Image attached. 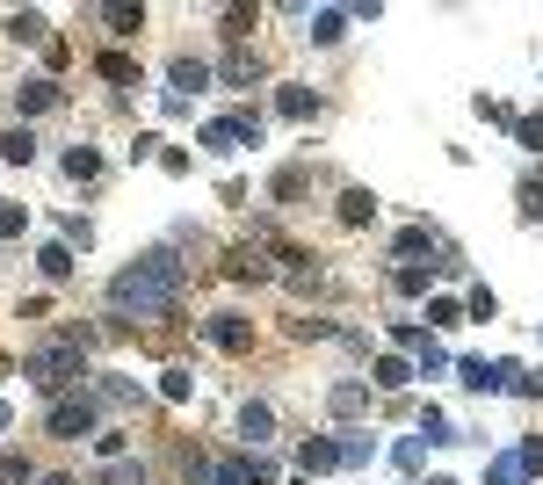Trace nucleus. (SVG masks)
<instances>
[{
    "instance_id": "1",
    "label": "nucleus",
    "mask_w": 543,
    "mask_h": 485,
    "mask_svg": "<svg viewBox=\"0 0 543 485\" xmlns=\"http://www.w3.org/2000/svg\"><path fill=\"white\" fill-rule=\"evenodd\" d=\"M174 305H181V261L167 247H153L109 283V312H124V319H167Z\"/></svg>"
},
{
    "instance_id": "2",
    "label": "nucleus",
    "mask_w": 543,
    "mask_h": 485,
    "mask_svg": "<svg viewBox=\"0 0 543 485\" xmlns=\"http://www.w3.org/2000/svg\"><path fill=\"white\" fill-rule=\"evenodd\" d=\"M80 348H87V333H66V341L29 348L22 355V377L37 384V391H66V384H80Z\"/></svg>"
},
{
    "instance_id": "3",
    "label": "nucleus",
    "mask_w": 543,
    "mask_h": 485,
    "mask_svg": "<svg viewBox=\"0 0 543 485\" xmlns=\"http://www.w3.org/2000/svg\"><path fill=\"white\" fill-rule=\"evenodd\" d=\"M239 145H261V109H232L203 124V153H239Z\"/></svg>"
},
{
    "instance_id": "4",
    "label": "nucleus",
    "mask_w": 543,
    "mask_h": 485,
    "mask_svg": "<svg viewBox=\"0 0 543 485\" xmlns=\"http://www.w3.org/2000/svg\"><path fill=\"white\" fill-rule=\"evenodd\" d=\"M95 399L87 391H73V399H51V413H44V428L58 435V442H80V435H95Z\"/></svg>"
},
{
    "instance_id": "5",
    "label": "nucleus",
    "mask_w": 543,
    "mask_h": 485,
    "mask_svg": "<svg viewBox=\"0 0 543 485\" xmlns=\"http://www.w3.org/2000/svg\"><path fill=\"white\" fill-rule=\"evenodd\" d=\"M391 254H399V261H420V254H442V268H449V276H457V268H464L457 254H449V239H442L435 225H406L399 239H391Z\"/></svg>"
},
{
    "instance_id": "6",
    "label": "nucleus",
    "mask_w": 543,
    "mask_h": 485,
    "mask_svg": "<svg viewBox=\"0 0 543 485\" xmlns=\"http://www.w3.org/2000/svg\"><path fill=\"white\" fill-rule=\"evenodd\" d=\"M464 391H507V377H515V362H486V355H464L457 362Z\"/></svg>"
},
{
    "instance_id": "7",
    "label": "nucleus",
    "mask_w": 543,
    "mask_h": 485,
    "mask_svg": "<svg viewBox=\"0 0 543 485\" xmlns=\"http://www.w3.org/2000/svg\"><path fill=\"white\" fill-rule=\"evenodd\" d=\"M203 333H210V348H225V355H247V348H254V326L239 319V312H218Z\"/></svg>"
},
{
    "instance_id": "8",
    "label": "nucleus",
    "mask_w": 543,
    "mask_h": 485,
    "mask_svg": "<svg viewBox=\"0 0 543 485\" xmlns=\"http://www.w3.org/2000/svg\"><path fill=\"white\" fill-rule=\"evenodd\" d=\"M167 80H174V102H189V87H210V66L203 58H174Z\"/></svg>"
},
{
    "instance_id": "9",
    "label": "nucleus",
    "mask_w": 543,
    "mask_h": 485,
    "mask_svg": "<svg viewBox=\"0 0 543 485\" xmlns=\"http://www.w3.org/2000/svg\"><path fill=\"white\" fill-rule=\"evenodd\" d=\"M218 80H225V87H254V80H261V58H254L247 44H239V51L225 58V66H218Z\"/></svg>"
},
{
    "instance_id": "10",
    "label": "nucleus",
    "mask_w": 543,
    "mask_h": 485,
    "mask_svg": "<svg viewBox=\"0 0 543 485\" xmlns=\"http://www.w3.org/2000/svg\"><path fill=\"white\" fill-rule=\"evenodd\" d=\"M15 109H22V116L58 109V80H22V87H15Z\"/></svg>"
},
{
    "instance_id": "11",
    "label": "nucleus",
    "mask_w": 543,
    "mask_h": 485,
    "mask_svg": "<svg viewBox=\"0 0 543 485\" xmlns=\"http://www.w3.org/2000/svg\"><path fill=\"white\" fill-rule=\"evenodd\" d=\"M239 435H247V442H268V435H276V413H268L261 399H247V406H239Z\"/></svg>"
},
{
    "instance_id": "12",
    "label": "nucleus",
    "mask_w": 543,
    "mask_h": 485,
    "mask_svg": "<svg viewBox=\"0 0 543 485\" xmlns=\"http://www.w3.org/2000/svg\"><path fill=\"white\" fill-rule=\"evenodd\" d=\"M297 464H305V478H312V471H334V464H341V442H326V435H312L305 449H297Z\"/></svg>"
},
{
    "instance_id": "13",
    "label": "nucleus",
    "mask_w": 543,
    "mask_h": 485,
    "mask_svg": "<svg viewBox=\"0 0 543 485\" xmlns=\"http://www.w3.org/2000/svg\"><path fill=\"white\" fill-rule=\"evenodd\" d=\"M326 406H334V413H341V420H355V413H362V406H370V391H362V384H355V377H341V384H334V391H326Z\"/></svg>"
},
{
    "instance_id": "14",
    "label": "nucleus",
    "mask_w": 543,
    "mask_h": 485,
    "mask_svg": "<svg viewBox=\"0 0 543 485\" xmlns=\"http://www.w3.org/2000/svg\"><path fill=\"white\" fill-rule=\"evenodd\" d=\"M225 268H232L239 283H261V276H276V268H268V254H261V247H239V254H232Z\"/></svg>"
},
{
    "instance_id": "15",
    "label": "nucleus",
    "mask_w": 543,
    "mask_h": 485,
    "mask_svg": "<svg viewBox=\"0 0 543 485\" xmlns=\"http://www.w3.org/2000/svg\"><path fill=\"white\" fill-rule=\"evenodd\" d=\"M8 37H15V44H44V37H51V22H44L37 8H22V15H8Z\"/></svg>"
},
{
    "instance_id": "16",
    "label": "nucleus",
    "mask_w": 543,
    "mask_h": 485,
    "mask_svg": "<svg viewBox=\"0 0 543 485\" xmlns=\"http://www.w3.org/2000/svg\"><path fill=\"white\" fill-rule=\"evenodd\" d=\"M377 218V196L370 189H341V225H370Z\"/></svg>"
},
{
    "instance_id": "17",
    "label": "nucleus",
    "mask_w": 543,
    "mask_h": 485,
    "mask_svg": "<svg viewBox=\"0 0 543 485\" xmlns=\"http://www.w3.org/2000/svg\"><path fill=\"white\" fill-rule=\"evenodd\" d=\"M37 268H44L51 283H66V276H73V247H66V239H51V247L37 254Z\"/></svg>"
},
{
    "instance_id": "18",
    "label": "nucleus",
    "mask_w": 543,
    "mask_h": 485,
    "mask_svg": "<svg viewBox=\"0 0 543 485\" xmlns=\"http://www.w3.org/2000/svg\"><path fill=\"white\" fill-rule=\"evenodd\" d=\"M102 22H109V37H138V29H145V8H124V0H116V8H102Z\"/></svg>"
},
{
    "instance_id": "19",
    "label": "nucleus",
    "mask_w": 543,
    "mask_h": 485,
    "mask_svg": "<svg viewBox=\"0 0 543 485\" xmlns=\"http://www.w3.org/2000/svg\"><path fill=\"white\" fill-rule=\"evenodd\" d=\"M95 73H102V80H116V87H138V66H131L124 51H102V58H95Z\"/></svg>"
},
{
    "instance_id": "20",
    "label": "nucleus",
    "mask_w": 543,
    "mask_h": 485,
    "mask_svg": "<svg viewBox=\"0 0 543 485\" xmlns=\"http://www.w3.org/2000/svg\"><path fill=\"white\" fill-rule=\"evenodd\" d=\"M0 160H15V167H29V160H37V138H29V131L15 124L8 138H0Z\"/></svg>"
},
{
    "instance_id": "21",
    "label": "nucleus",
    "mask_w": 543,
    "mask_h": 485,
    "mask_svg": "<svg viewBox=\"0 0 543 485\" xmlns=\"http://www.w3.org/2000/svg\"><path fill=\"white\" fill-rule=\"evenodd\" d=\"M341 29H348L341 8H319V15H312V44H341Z\"/></svg>"
},
{
    "instance_id": "22",
    "label": "nucleus",
    "mask_w": 543,
    "mask_h": 485,
    "mask_svg": "<svg viewBox=\"0 0 543 485\" xmlns=\"http://www.w3.org/2000/svg\"><path fill=\"white\" fill-rule=\"evenodd\" d=\"M66 174H73V181H102V153H87V145H73V153H66Z\"/></svg>"
},
{
    "instance_id": "23",
    "label": "nucleus",
    "mask_w": 543,
    "mask_h": 485,
    "mask_svg": "<svg viewBox=\"0 0 543 485\" xmlns=\"http://www.w3.org/2000/svg\"><path fill=\"white\" fill-rule=\"evenodd\" d=\"M276 109H283V116H290V124H305V116H312V109H319V102H312V95H305V87H283V95H276Z\"/></svg>"
},
{
    "instance_id": "24",
    "label": "nucleus",
    "mask_w": 543,
    "mask_h": 485,
    "mask_svg": "<svg viewBox=\"0 0 543 485\" xmlns=\"http://www.w3.org/2000/svg\"><path fill=\"white\" fill-rule=\"evenodd\" d=\"M370 377H377L384 391H406V377H413V370H406L399 355H377V370H370Z\"/></svg>"
},
{
    "instance_id": "25",
    "label": "nucleus",
    "mask_w": 543,
    "mask_h": 485,
    "mask_svg": "<svg viewBox=\"0 0 543 485\" xmlns=\"http://www.w3.org/2000/svg\"><path fill=\"white\" fill-rule=\"evenodd\" d=\"M529 471H522V457H493L486 464V485H522Z\"/></svg>"
},
{
    "instance_id": "26",
    "label": "nucleus",
    "mask_w": 543,
    "mask_h": 485,
    "mask_svg": "<svg viewBox=\"0 0 543 485\" xmlns=\"http://www.w3.org/2000/svg\"><path fill=\"white\" fill-rule=\"evenodd\" d=\"M515 145L522 153H543V116H515Z\"/></svg>"
},
{
    "instance_id": "27",
    "label": "nucleus",
    "mask_w": 543,
    "mask_h": 485,
    "mask_svg": "<svg viewBox=\"0 0 543 485\" xmlns=\"http://www.w3.org/2000/svg\"><path fill=\"white\" fill-rule=\"evenodd\" d=\"M391 457H399V471H420V457H428V435H406Z\"/></svg>"
},
{
    "instance_id": "28",
    "label": "nucleus",
    "mask_w": 543,
    "mask_h": 485,
    "mask_svg": "<svg viewBox=\"0 0 543 485\" xmlns=\"http://www.w3.org/2000/svg\"><path fill=\"white\" fill-rule=\"evenodd\" d=\"M420 435H428V442H464V435H457V428H449V420H442L435 406H428V413H420Z\"/></svg>"
},
{
    "instance_id": "29",
    "label": "nucleus",
    "mask_w": 543,
    "mask_h": 485,
    "mask_svg": "<svg viewBox=\"0 0 543 485\" xmlns=\"http://www.w3.org/2000/svg\"><path fill=\"white\" fill-rule=\"evenodd\" d=\"M102 485H145V464H124V457H116V464L102 471Z\"/></svg>"
},
{
    "instance_id": "30",
    "label": "nucleus",
    "mask_w": 543,
    "mask_h": 485,
    "mask_svg": "<svg viewBox=\"0 0 543 485\" xmlns=\"http://www.w3.org/2000/svg\"><path fill=\"white\" fill-rule=\"evenodd\" d=\"M102 399H109V406H131L138 384H131V377H102Z\"/></svg>"
},
{
    "instance_id": "31",
    "label": "nucleus",
    "mask_w": 543,
    "mask_h": 485,
    "mask_svg": "<svg viewBox=\"0 0 543 485\" xmlns=\"http://www.w3.org/2000/svg\"><path fill=\"white\" fill-rule=\"evenodd\" d=\"M22 225H29V210L22 203H0V239H22Z\"/></svg>"
},
{
    "instance_id": "32",
    "label": "nucleus",
    "mask_w": 543,
    "mask_h": 485,
    "mask_svg": "<svg viewBox=\"0 0 543 485\" xmlns=\"http://www.w3.org/2000/svg\"><path fill=\"white\" fill-rule=\"evenodd\" d=\"M160 399H174V406L189 399V370H160Z\"/></svg>"
},
{
    "instance_id": "33",
    "label": "nucleus",
    "mask_w": 543,
    "mask_h": 485,
    "mask_svg": "<svg viewBox=\"0 0 543 485\" xmlns=\"http://www.w3.org/2000/svg\"><path fill=\"white\" fill-rule=\"evenodd\" d=\"M457 319H464L457 297H435V305H428V326H457Z\"/></svg>"
},
{
    "instance_id": "34",
    "label": "nucleus",
    "mask_w": 543,
    "mask_h": 485,
    "mask_svg": "<svg viewBox=\"0 0 543 485\" xmlns=\"http://www.w3.org/2000/svg\"><path fill=\"white\" fill-rule=\"evenodd\" d=\"M442 370H449V355L435 341H420V377H442Z\"/></svg>"
},
{
    "instance_id": "35",
    "label": "nucleus",
    "mask_w": 543,
    "mask_h": 485,
    "mask_svg": "<svg viewBox=\"0 0 543 485\" xmlns=\"http://www.w3.org/2000/svg\"><path fill=\"white\" fill-rule=\"evenodd\" d=\"M377 457V442L370 435H355V442H341V464H370Z\"/></svg>"
},
{
    "instance_id": "36",
    "label": "nucleus",
    "mask_w": 543,
    "mask_h": 485,
    "mask_svg": "<svg viewBox=\"0 0 543 485\" xmlns=\"http://www.w3.org/2000/svg\"><path fill=\"white\" fill-rule=\"evenodd\" d=\"M522 210H529V218H543V174L522 181Z\"/></svg>"
},
{
    "instance_id": "37",
    "label": "nucleus",
    "mask_w": 543,
    "mask_h": 485,
    "mask_svg": "<svg viewBox=\"0 0 543 485\" xmlns=\"http://www.w3.org/2000/svg\"><path fill=\"white\" fill-rule=\"evenodd\" d=\"M29 478H37V471H29L22 457H0V485H29Z\"/></svg>"
},
{
    "instance_id": "38",
    "label": "nucleus",
    "mask_w": 543,
    "mask_h": 485,
    "mask_svg": "<svg viewBox=\"0 0 543 485\" xmlns=\"http://www.w3.org/2000/svg\"><path fill=\"white\" fill-rule=\"evenodd\" d=\"M478 116H486V124H507V131H515V109H507V102H486V95H478Z\"/></svg>"
},
{
    "instance_id": "39",
    "label": "nucleus",
    "mask_w": 543,
    "mask_h": 485,
    "mask_svg": "<svg viewBox=\"0 0 543 485\" xmlns=\"http://www.w3.org/2000/svg\"><path fill=\"white\" fill-rule=\"evenodd\" d=\"M254 29V8H225V37H247Z\"/></svg>"
},
{
    "instance_id": "40",
    "label": "nucleus",
    "mask_w": 543,
    "mask_h": 485,
    "mask_svg": "<svg viewBox=\"0 0 543 485\" xmlns=\"http://www.w3.org/2000/svg\"><path fill=\"white\" fill-rule=\"evenodd\" d=\"M515 457H522V471H543V442H522Z\"/></svg>"
},
{
    "instance_id": "41",
    "label": "nucleus",
    "mask_w": 543,
    "mask_h": 485,
    "mask_svg": "<svg viewBox=\"0 0 543 485\" xmlns=\"http://www.w3.org/2000/svg\"><path fill=\"white\" fill-rule=\"evenodd\" d=\"M0 428H15V406H8V399H0Z\"/></svg>"
},
{
    "instance_id": "42",
    "label": "nucleus",
    "mask_w": 543,
    "mask_h": 485,
    "mask_svg": "<svg viewBox=\"0 0 543 485\" xmlns=\"http://www.w3.org/2000/svg\"><path fill=\"white\" fill-rule=\"evenodd\" d=\"M37 485H73V478H37Z\"/></svg>"
}]
</instances>
